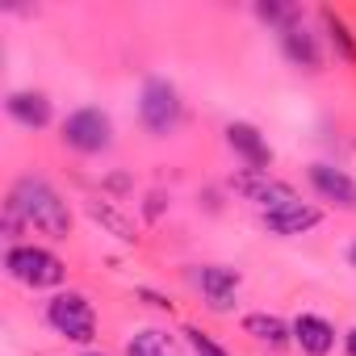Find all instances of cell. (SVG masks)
<instances>
[{"instance_id":"21","label":"cell","mask_w":356,"mask_h":356,"mask_svg":"<svg viewBox=\"0 0 356 356\" xmlns=\"http://www.w3.org/2000/svg\"><path fill=\"white\" fill-rule=\"evenodd\" d=\"M84 356H101V352H84Z\"/></svg>"},{"instance_id":"14","label":"cell","mask_w":356,"mask_h":356,"mask_svg":"<svg viewBox=\"0 0 356 356\" xmlns=\"http://www.w3.org/2000/svg\"><path fill=\"white\" fill-rule=\"evenodd\" d=\"M243 331L252 335V339H260V343H285V339H293V327H285L277 314H248L243 318Z\"/></svg>"},{"instance_id":"6","label":"cell","mask_w":356,"mask_h":356,"mask_svg":"<svg viewBox=\"0 0 356 356\" xmlns=\"http://www.w3.org/2000/svg\"><path fill=\"white\" fill-rule=\"evenodd\" d=\"M235 189H239V193L260 210V214H277V210H285V206H298V202H302L285 181H273V176H264V172H248V176H239Z\"/></svg>"},{"instance_id":"8","label":"cell","mask_w":356,"mask_h":356,"mask_svg":"<svg viewBox=\"0 0 356 356\" xmlns=\"http://www.w3.org/2000/svg\"><path fill=\"white\" fill-rule=\"evenodd\" d=\"M227 143H231V151H239V155H243L248 172H264V168L273 163L268 143H264V138H260V130H256V126H248V122H231V126H227Z\"/></svg>"},{"instance_id":"10","label":"cell","mask_w":356,"mask_h":356,"mask_svg":"<svg viewBox=\"0 0 356 356\" xmlns=\"http://www.w3.org/2000/svg\"><path fill=\"white\" fill-rule=\"evenodd\" d=\"M293 339L306 356H327L335 348V327L318 314H298L293 318Z\"/></svg>"},{"instance_id":"19","label":"cell","mask_w":356,"mask_h":356,"mask_svg":"<svg viewBox=\"0 0 356 356\" xmlns=\"http://www.w3.org/2000/svg\"><path fill=\"white\" fill-rule=\"evenodd\" d=\"M348 356H356V327L348 331Z\"/></svg>"},{"instance_id":"15","label":"cell","mask_w":356,"mask_h":356,"mask_svg":"<svg viewBox=\"0 0 356 356\" xmlns=\"http://www.w3.org/2000/svg\"><path fill=\"white\" fill-rule=\"evenodd\" d=\"M126 356H176V343L168 331L159 327H143L130 343H126Z\"/></svg>"},{"instance_id":"16","label":"cell","mask_w":356,"mask_h":356,"mask_svg":"<svg viewBox=\"0 0 356 356\" xmlns=\"http://www.w3.org/2000/svg\"><path fill=\"white\" fill-rule=\"evenodd\" d=\"M88 214H92L101 227H109L122 243H134V239H138V235H134V222H130L126 214H118V210H113V202H88Z\"/></svg>"},{"instance_id":"12","label":"cell","mask_w":356,"mask_h":356,"mask_svg":"<svg viewBox=\"0 0 356 356\" xmlns=\"http://www.w3.org/2000/svg\"><path fill=\"white\" fill-rule=\"evenodd\" d=\"M5 109H9V118H13L17 126H26V130L51 126V101H47L42 92H9Z\"/></svg>"},{"instance_id":"7","label":"cell","mask_w":356,"mask_h":356,"mask_svg":"<svg viewBox=\"0 0 356 356\" xmlns=\"http://www.w3.org/2000/svg\"><path fill=\"white\" fill-rule=\"evenodd\" d=\"M310 185L323 202H335L339 210H356V181L348 172L331 168V163H314L310 168Z\"/></svg>"},{"instance_id":"20","label":"cell","mask_w":356,"mask_h":356,"mask_svg":"<svg viewBox=\"0 0 356 356\" xmlns=\"http://www.w3.org/2000/svg\"><path fill=\"white\" fill-rule=\"evenodd\" d=\"M348 260H352V268H356V243H352V248H348Z\"/></svg>"},{"instance_id":"17","label":"cell","mask_w":356,"mask_h":356,"mask_svg":"<svg viewBox=\"0 0 356 356\" xmlns=\"http://www.w3.org/2000/svg\"><path fill=\"white\" fill-rule=\"evenodd\" d=\"M323 22H327V30H331V42L343 51V59H352V63H356V42H352V30H348V26H343L331 9H323Z\"/></svg>"},{"instance_id":"4","label":"cell","mask_w":356,"mask_h":356,"mask_svg":"<svg viewBox=\"0 0 356 356\" xmlns=\"http://www.w3.org/2000/svg\"><path fill=\"white\" fill-rule=\"evenodd\" d=\"M63 143H67L72 151L97 155V151H105V147L113 143V126H109V118H105L101 109L84 105V109H76V113L63 122Z\"/></svg>"},{"instance_id":"9","label":"cell","mask_w":356,"mask_h":356,"mask_svg":"<svg viewBox=\"0 0 356 356\" xmlns=\"http://www.w3.org/2000/svg\"><path fill=\"white\" fill-rule=\"evenodd\" d=\"M264 218V227L273 231V235H281V239H289V235H306V231H314L318 222H323V210L318 206H285V210H277V214H260Z\"/></svg>"},{"instance_id":"11","label":"cell","mask_w":356,"mask_h":356,"mask_svg":"<svg viewBox=\"0 0 356 356\" xmlns=\"http://www.w3.org/2000/svg\"><path fill=\"white\" fill-rule=\"evenodd\" d=\"M281 47H285L289 63H298V67H306V72H318L323 55H318V42H314V34H310L306 26H298V22L281 26Z\"/></svg>"},{"instance_id":"13","label":"cell","mask_w":356,"mask_h":356,"mask_svg":"<svg viewBox=\"0 0 356 356\" xmlns=\"http://www.w3.org/2000/svg\"><path fill=\"white\" fill-rule=\"evenodd\" d=\"M202 293L210 298V306L214 310H227L231 306V298H235V289H239V273L235 268H222V264H210V268H202Z\"/></svg>"},{"instance_id":"1","label":"cell","mask_w":356,"mask_h":356,"mask_svg":"<svg viewBox=\"0 0 356 356\" xmlns=\"http://www.w3.org/2000/svg\"><path fill=\"white\" fill-rule=\"evenodd\" d=\"M9 206L17 210L22 222H30L34 231L51 235V239H67V231H72V210H67V202H63L47 181H38V176H22V181L13 185Z\"/></svg>"},{"instance_id":"18","label":"cell","mask_w":356,"mask_h":356,"mask_svg":"<svg viewBox=\"0 0 356 356\" xmlns=\"http://www.w3.org/2000/svg\"><path fill=\"white\" fill-rule=\"evenodd\" d=\"M185 339H189V348H193L197 356H227V348H218L202 327H185Z\"/></svg>"},{"instance_id":"2","label":"cell","mask_w":356,"mask_h":356,"mask_svg":"<svg viewBox=\"0 0 356 356\" xmlns=\"http://www.w3.org/2000/svg\"><path fill=\"white\" fill-rule=\"evenodd\" d=\"M5 268H9L13 281H22V285H30V289H51V285H59V281L67 277L63 260L51 256L47 248H34V243H17V248H9Z\"/></svg>"},{"instance_id":"3","label":"cell","mask_w":356,"mask_h":356,"mask_svg":"<svg viewBox=\"0 0 356 356\" xmlns=\"http://www.w3.org/2000/svg\"><path fill=\"white\" fill-rule=\"evenodd\" d=\"M47 323L72 343H92L97 339V314H92L84 293H55L47 302Z\"/></svg>"},{"instance_id":"5","label":"cell","mask_w":356,"mask_h":356,"mask_svg":"<svg viewBox=\"0 0 356 356\" xmlns=\"http://www.w3.org/2000/svg\"><path fill=\"white\" fill-rule=\"evenodd\" d=\"M138 118L151 134H168L176 130V122H181V97H176V88L168 80H151L143 88V101H138Z\"/></svg>"}]
</instances>
